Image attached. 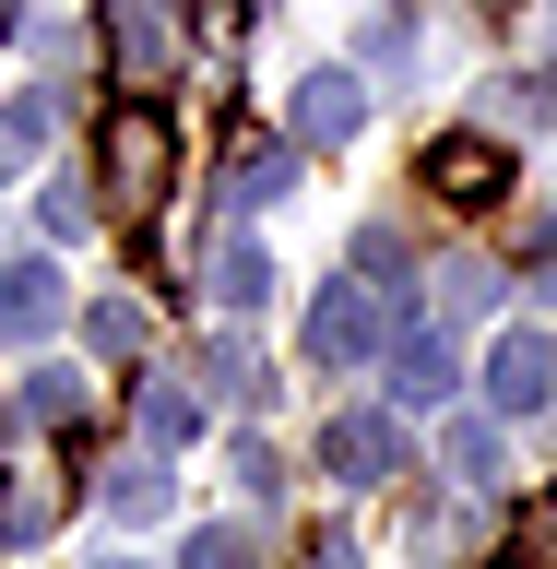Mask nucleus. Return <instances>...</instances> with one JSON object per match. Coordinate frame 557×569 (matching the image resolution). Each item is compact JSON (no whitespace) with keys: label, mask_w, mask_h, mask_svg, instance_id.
<instances>
[{"label":"nucleus","mask_w":557,"mask_h":569,"mask_svg":"<svg viewBox=\"0 0 557 569\" xmlns=\"http://www.w3.org/2000/svg\"><path fill=\"white\" fill-rule=\"evenodd\" d=\"M297 345H309V368H356V356H380V284H320L309 320H297Z\"/></svg>","instance_id":"nucleus-1"},{"label":"nucleus","mask_w":557,"mask_h":569,"mask_svg":"<svg viewBox=\"0 0 557 569\" xmlns=\"http://www.w3.org/2000/svg\"><path fill=\"white\" fill-rule=\"evenodd\" d=\"M320 475H332V487H391V475H404V427L391 416H332L320 427Z\"/></svg>","instance_id":"nucleus-2"},{"label":"nucleus","mask_w":557,"mask_h":569,"mask_svg":"<svg viewBox=\"0 0 557 569\" xmlns=\"http://www.w3.org/2000/svg\"><path fill=\"white\" fill-rule=\"evenodd\" d=\"M60 261H0V345H48L60 332Z\"/></svg>","instance_id":"nucleus-3"},{"label":"nucleus","mask_w":557,"mask_h":569,"mask_svg":"<svg viewBox=\"0 0 557 569\" xmlns=\"http://www.w3.org/2000/svg\"><path fill=\"white\" fill-rule=\"evenodd\" d=\"M427 190H439V202H498V190H510V154H498L487 131H451V142H427Z\"/></svg>","instance_id":"nucleus-4"},{"label":"nucleus","mask_w":557,"mask_h":569,"mask_svg":"<svg viewBox=\"0 0 557 569\" xmlns=\"http://www.w3.org/2000/svg\"><path fill=\"white\" fill-rule=\"evenodd\" d=\"M107 167H119V202H155L167 190V119L155 107H119L107 119Z\"/></svg>","instance_id":"nucleus-5"},{"label":"nucleus","mask_w":557,"mask_h":569,"mask_svg":"<svg viewBox=\"0 0 557 569\" xmlns=\"http://www.w3.org/2000/svg\"><path fill=\"white\" fill-rule=\"evenodd\" d=\"M546 391H557V356L534 345V332H498V345H487V403H498V416H534Z\"/></svg>","instance_id":"nucleus-6"},{"label":"nucleus","mask_w":557,"mask_h":569,"mask_svg":"<svg viewBox=\"0 0 557 569\" xmlns=\"http://www.w3.org/2000/svg\"><path fill=\"white\" fill-rule=\"evenodd\" d=\"M451 380H462L451 332H404L391 345V403H451Z\"/></svg>","instance_id":"nucleus-7"},{"label":"nucleus","mask_w":557,"mask_h":569,"mask_svg":"<svg viewBox=\"0 0 557 569\" xmlns=\"http://www.w3.org/2000/svg\"><path fill=\"white\" fill-rule=\"evenodd\" d=\"M356 119H368V96H356V71H309V83H297V131H309V142H345Z\"/></svg>","instance_id":"nucleus-8"},{"label":"nucleus","mask_w":557,"mask_h":569,"mask_svg":"<svg viewBox=\"0 0 557 569\" xmlns=\"http://www.w3.org/2000/svg\"><path fill=\"white\" fill-rule=\"evenodd\" d=\"M213 297H226V309H261V297H273V261H261L249 238H226L213 249Z\"/></svg>","instance_id":"nucleus-9"},{"label":"nucleus","mask_w":557,"mask_h":569,"mask_svg":"<svg viewBox=\"0 0 557 569\" xmlns=\"http://www.w3.org/2000/svg\"><path fill=\"white\" fill-rule=\"evenodd\" d=\"M48 154V96H0V178Z\"/></svg>","instance_id":"nucleus-10"},{"label":"nucleus","mask_w":557,"mask_h":569,"mask_svg":"<svg viewBox=\"0 0 557 569\" xmlns=\"http://www.w3.org/2000/svg\"><path fill=\"white\" fill-rule=\"evenodd\" d=\"M285 190H297V154H285V142L238 154V202H285Z\"/></svg>","instance_id":"nucleus-11"},{"label":"nucleus","mask_w":557,"mask_h":569,"mask_svg":"<svg viewBox=\"0 0 557 569\" xmlns=\"http://www.w3.org/2000/svg\"><path fill=\"white\" fill-rule=\"evenodd\" d=\"M107 510H119V522H155V510H167V475H155V462H119Z\"/></svg>","instance_id":"nucleus-12"},{"label":"nucleus","mask_w":557,"mask_h":569,"mask_svg":"<svg viewBox=\"0 0 557 569\" xmlns=\"http://www.w3.org/2000/svg\"><path fill=\"white\" fill-rule=\"evenodd\" d=\"M142 427H155V439H202V403H190L178 380H155L142 391Z\"/></svg>","instance_id":"nucleus-13"},{"label":"nucleus","mask_w":557,"mask_h":569,"mask_svg":"<svg viewBox=\"0 0 557 569\" xmlns=\"http://www.w3.org/2000/svg\"><path fill=\"white\" fill-rule=\"evenodd\" d=\"M24 416H36V427H71V416H83V391H71V368H36V380H24Z\"/></svg>","instance_id":"nucleus-14"},{"label":"nucleus","mask_w":557,"mask_h":569,"mask_svg":"<svg viewBox=\"0 0 557 569\" xmlns=\"http://www.w3.org/2000/svg\"><path fill=\"white\" fill-rule=\"evenodd\" d=\"M83 332H96L107 356H142V309H131V297H96V309H83Z\"/></svg>","instance_id":"nucleus-15"},{"label":"nucleus","mask_w":557,"mask_h":569,"mask_svg":"<svg viewBox=\"0 0 557 569\" xmlns=\"http://www.w3.org/2000/svg\"><path fill=\"white\" fill-rule=\"evenodd\" d=\"M368 60H416V12H368Z\"/></svg>","instance_id":"nucleus-16"},{"label":"nucleus","mask_w":557,"mask_h":569,"mask_svg":"<svg viewBox=\"0 0 557 569\" xmlns=\"http://www.w3.org/2000/svg\"><path fill=\"white\" fill-rule=\"evenodd\" d=\"M119 48H131V71H155L167 60V24H155V12H119Z\"/></svg>","instance_id":"nucleus-17"},{"label":"nucleus","mask_w":557,"mask_h":569,"mask_svg":"<svg viewBox=\"0 0 557 569\" xmlns=\"http://www.w3.org/2000/svg\"><path fill=\"white\" fill-rule=\"evenodd\" d=\"M190 569H249V533H226V522L190 533Z\"/></svg>","instance_id":"nucleus-18"},{"label":"nucleus","mask_w":557,"mask_h":569,"mask_svg":"<svg viewBox=\"0 0 557 569\" xmlns=\"http://www.w3.org/2000/svg\"><path fill=\"white\" fill-rule=\"evenodd\" d=\"M451 475H498V439H487V427H451Z\"/></svg>","instance_id":"nucleus-19"},{"label":"nucleus","mask_w":557,"mask_h":569,"mask_svg":"<svg viewBox=\"0 0 557 569\" xmlns=\"http://www.w3.org/2000/svg\"><path fill=\"white\" fill-rule=\"evenodd\" d=\"M523 569H557V498H546V510L523 522Z\"/></svg>","instance_id":"nucleus-20"},{"label":"nucleus","mask_w":557,"mask_h":569,"mask_svg":"<svg viewBox=\"0 0 557 569\" xmlns=\"http://www.w3.org/2000/svg\"><path fill=\"white\" fill-rule=\"evenodd\" d=\"M107 569H142V558H107Z\"/></svg>","instance_id":"nucleus-21"}]
</instances>
